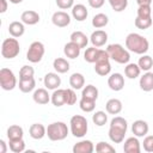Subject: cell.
Returning a JSON list of instances; mask_svg holds the SVG:
<instances>
[{"mask_svg":"<svg viewBox=\"0 0 153 153\" xmlns=\"http://www.w3.org/2000/svg\"><path fill=\"white\" fill-rule=\"evenodd\" d=\"M128 129V122L126 118L121 117V116H115L111 122H110V127H109V139L114 142V143H121L124 140L126 133Z\"/></svg>","mask_w":153,"mask_h":153,"instance_id":"obj_1","label":"cell"},{"mask_svg":"<svg viewBox=\"0 0 153 153\" xmlns=\"http://www.w3.org/2000/svg\"><path fill=\"white\" fill-rule=\"evenodd\" d=\"M126 48L134 54L143 55L149 49V42L142 35L136 32H130L126 37Z\"/></svg>","mask_w":153,"mask_h":153,"instance_id":"obj_2","label":"cell"},{"mask_svg":"<svg viewBox=\"0 0 153 153\" xmlns=\"http://www.w3.org/2000/svg\"><path fill=\"white\" fill-rule=\"evenodd\" d=\"M106 51L110 56V60L121 63V65H127L130 60V54L129 50L126 49L123 45L120 43H112L106 47Z\"/></svg>","mask_w":153,"mask_h":153,"instance_id":"obj_3","label":"cell"},{"mask_svg":"<svg viewBox=\"0 0 153 153\" xmlns=\"http://www.w3.org/2000/svg\"><path fill=\"white\" fill-rule=\"evenodd\" d=\"M68 131H69V129H68L67 124L61 121L53 122V123L48 124V127H47V136L51 141L65 140L68 135Z\"/></svg>","mask_w":153,"mask_h":153,"instance_id":"obj_4","label":"cell"},{"mask_svg":"<svg viewBox=\"0 0 153 153\" xmlns=\"http://www.w3.org/2000/svg\"><path fill=\"white\" fill-rule=\"evenodd\" d=\"M69 127H71V133L75 137H84L87 134L88 130V123L86 117L81 115H74L71 117L69 121Z\"/></svg>","mask_w":153,"mask_h":153,"instance_id":"obj_5","label":"cell"},{"mask_svg":"<svg viewBox=\"0 0 153 153\" xmlns=\"http://www.w3.org/2000/svg\"><path fill=\"white\" fill-rule=\"evenodd\" d=\"M19 51H20V45H19V42H18L17 38L11 37V38L4 39L2 44H1V55H2V57L7 59V60L14 59V57L18 56Z\"/></svg>","mask_w":153,"mask_h":153,"instance_id":"obj_6","label":"cell"},{"mask_svg":"<svg viewBox=\"0 0 153 153\" xmlns=\"http://www.w3.org/2000/svg\"><path fill=\"white\" fill-rule=\"evenodd\" d=\"M44 53H45L44 44L42 42H39V41H35V42H32L30 44V47L27 49L26 59L31 63H38L43 59Z\"/></svg>","mask_w":153,"mask_h":153,"instance_id":"obj_7","label":"cell"},{"mask_svg":"<svg viewBox=\"0 0 153 153\" xmlns=\"http://www.w3.org/2000/svg\"><path fill=\"white\" fill-rule=\"evenodd\" d=\"M0 86L5 91H12L17 86V78L10 68L0 69Z\"/></svg>","mask_w":153,"mask_h":153,"instance_id":"obj_8","label":"cell"},{"mask_svg":"<svg viewBox=\"0 0 153 153\" xmlns=\"http://www.w3.org/2000/svg\"><path fill=\"white\" fill-rule=\"evenodd\" d=\"M71 16L65 11H56L51 16V22L57 27H66L71 24Z\"/></svg>","mask_w":153,"mask_h":153,"instance_id":"obj_9","label":"cell"},{"mask_svg":"<svg viewBox=\"0 0 153 153\" xmlns=\"http://www.w3.org/2000/svg\"><path fill=\"white\" fill-rule=\"evenodd\" d=\"M108 86L110 87V90L118 92L121 90H123L124 87V76L121 73H112L109 78H108Z\"/></svg>","mask_w":153,"mask_h":153,"instance_id":"obj_10","label":"cell"},{"mask_svg":"<svg viewBox=\"0 0 153 153\" xmlns=\"http://www.w3.org/2000/svg\"><path fill=\"white\" fill-rule=\"evenodd\" d=\"M148 130H149L148 123L146 121H143V120H136L131 124V133L137 137L146 136L148 134Z\"/></svg>","mask_w":153,"mask_h":153,"instance_id":"obj_11","label":"cell"},{"mask_svg":"<svg viewBox=\"0 0 153 153\" xmlns=\"http://www.w3.org/2000/svg\"><path fill=\"white\" fill-rule=\"evenodd\" d=\"M43 82H44V86L48 90H56L61 85V78L59 76V73L49 72L44 75Z\"/></svg>","mask_w":153,"mask_h":153,"instance_id":"obj_12","label":"cell"},{"mask_svg":"<svg viewBox=\"0 0 153 153\" xmlns=\"http://www.w3.org/2000/svg\"><path fill=\"white\" fill-rule=\"evenodd\" d=\"M123 151L124 153H140L141 152V145L137 139V136L128 137L123 143Z\"/></svg>","mask_w":153,"mask_h":153,"instance_id":"obj_13","label":"cell"},{"mask_svg":"<svg viewBox=\"0 0 153 153\" xmlns=\"http://www.w3.org/2000/svg\"><path fill=\"white\" fill-rule=\"evenodd\" d=\"M90 41L93 47H97V48L103 47L108 42V33L104 30H96L91 33Z\"/></svg>","mask_w":153,"mask_h":153,"instance_id":"obj_14","label":"cell"},{"mask_svg":"<svg viewBox=\"0 0 153 153\" xmlns=\"http://www.w3.org/2000/svg\"><path fill=\"white\" fill-rule=\"evenodd\" d=\"M139 86L145 92H151L153 90V72H145L139 80Z\"/></svg>","mask_w":153,"mask_h":153,"instance_id":"obj_15","label":"cell"},{"mask_svg":"<svg viewBox=\"0 0 153 153\" xmlns=\"http://www.w3.org/2000/svg\"><path fill=\"white\" fill-rule=\"evenodd\" d=\"M29 134L33 140H41L47 135V128L42 123H32L29 128Z\"/></svg>","mask_w":153,"mask_h":153,"instance_id":"obj_16","label":"cell"},{"mask_svg":"<svg viewBox=\"0 0 153 153\" xmlns=\"http://www.w3.org/2000/svg\"><path fill=\"white\" fill-rule=\"evenodd\" d=\"M94 145L91 140H81L73 146V153H92Z\"/></svg>","mask_w":153,"mask_h":153,"instance_id":"obj_17","label":"cell"},{"mask_svg":"<svg viewBox=\"0 0 153 153\" xmlns=\"http://www.w3.org/2000/svg\"><path fill=\"white\" fill-rule=\"evenodd\" d=\"M50 98H51V96L48 93V91L45 88H37L33 91V94H32L33 102L39 105L48 104L50 102Z\"/></svg>","mask_w":153,"mask_h":153,"instance_id":"obj_18","label":"cell"},{"mask_svg":"<svg viewBox=\"0 0 153 153\" xmlns=\"http://www.w3.org/2000/svg\"><path fill=\"white\" fill-rule=\"evenodd\" d=\"M88 16V11L85 5L82 4H76L72 7V17L76 22H84Z\"/></svg>","mask_w":153,"mask_h":153,"instance_id":"obj_19","label":"cell"},{"mask_svg":"<svg viewBox=\"0 0 153 153\" xmlns=\"http://www.w3.org/2000/svg\"><path fill=\"white\" fill-rule=\"evenodd\" d=\"M20 20L25 24V25H36L39 22V14L36 11L32 10H27L24 11L20 16Z\"/></svg>","mask_w":153,"mask_h":153,"instance_id":"obj_20","label":"cell"},{"mask_svg":"<svg viewBox=\"0 0 153 153\" xmlns=\"http://www.w3.org/2000/svg\"><path fill=\"white\" fill-rule=\"evenodd\" d=\"M25 24L20 20V22H17V20H14V22H12L10 25H8V32H10V35L12 36V37H14V38H19V37H22L23 35H24V32H25V26H24Z\"/></svg>","mask_w":153,"mask_h":153,"instance_id":"obj_21","label":"cell"},{"mask_svg":"<svg viewBox=\"0 0 153 153\" xmlns=\"http://www.w3.org/2000/svg\"><path fill=\"white\" fill-rule=\"evenodd\" d=\"M80 51H81V48L78 44H75L74 42H72V41H69L68 43H66L65 47H63L65 55L68 59H72V60L73 59H76L80 55Z\"/></svg>","mask_w":153,"mask_h":153,"instance_id":"obj_22","label":"cell"},{"mask_svg":"<svg viewBox=\"0 0 153 153\" xmlns=\"http://www.w3.org/2000/svg\"><path fill=\"white\" fill-rule=\"evenodd\" d=\"M105 109H106V112L110 114V115H118L122 109H123V105H122V102L117 98H111L106 102L105 104Z\"/></svg>","mask_w":153,"mask_h":153,"instance_id":"obj_23","label":"cell"},{"mask_svg":"<svg viewBox=\"0 0 153 153\" xmlns=\"http://www.w3.org/2000/svg\"><path fill=\"white\" fill-rule=\"evenodd\" d=\"M71 41L74 42L75 44H78L81 49L82 48H86L87 43H88V37L82 32V31H73L71 33Z\"/></svg>","mask_w":153,"mask_h":153,"instance_id":"obj_24","label":"cell"},{"mask_svg":"<svg viewBox=\"0 0 153 153\" xmlns=\"http://www.w3.org/2000/svg\"><path fill=\"white\" fill-rule=\"evenodd\" d=\"M50 102L53 103V105H55L56 108H60L62 105L66 104V97H65V90L63 88H56L54 90Z\"/></svg>","mask_w":153,"mask_h":153,"instance_id":"obj_25","label":"cell"},{"mask_svg":"<svg viewBox=\"0 0 153 153\" xmlns=\"http://www.w3.org/2000/svg\"><path fill=\"white\" fill-rule=\"evenodd\" d=\"M19 90L23 93H29L31 91L35 90L36 87V80L35 78H26V79H19V84H18Z\"/></svg>","mask_w":153,"mask_h":153,"instance_id":"obj_26","label":"cell"},{"mask_svg":"<svg viewBox=\"0 0 153 153\" xmlns=\"http://www.w3.org/2000/svg\"><path fill=\"white\" fill-rule=\"evenodd\" d=\"M24 136V130L18 124H12L7 128V139L8 140H20Z\"/></svg>","mask_w":153,"mask_h":153,"instance_id":"obj_27","label":"cell"},{"mask_svg":"<svg viewBox=\"0 0 153 153\" xmlns=\"http://www.w3.org/2000/svg\"><path fill=\"white\" fill-rule=\"evenodd\" d=\"M69 85L74 90H81L85 86V76L81 73H73L69 76Z\"/></svg>","mask_w":153,"mask_h":153,"instance_id":"obj_28","label":"cell"},{"mask_svg":"<svg viewBox=\"0 0 153 153\" xmlns=\"http://www.w3.org/2000/svg\"><path fill=\"white\" fill-rule=\"evenodd\" d=\"M53 67L56 71V73L63 74L69 71V62L63 57H56L53 61Z\"/></svg>","mask_w":153,"mask_h":153,"instance_id":"obj_29","label":"cell"},{"mask_svg":"<svg viewBox=\"0 0 153 153\" xmlns=\"http://www.w3.org/2000/svg\"><path fill=\"white\" fill-rule=\"evenodd\" d=\"M140 73H141V69L139 67L137 63H127L126 67H124V75L128 78V79H136L137 76H140Z\"/></svg>","mask_w":153,"mask_h":153,"instance_id":"obj_30","label":"cell"},{"mask_svg":"<svg viewBox=\"0 0 153 153\" xmlns=\"http://www.w3.org/2000/svg\"><path fill=\"white\" fill-rule=\"evenodd\" d=\"M94 72H96L98 75H100V76H105V75L110 74V72H111L110 61L96 62V63H94Z\"/></svg>","mask_w":153,"mask_h":153,"instance_id":"obj_31","label":"cell"},{"mask_svg":"<svg viewBox=\"0 0 153 153\" xmlns=\"http://www.w3.org/2000/svg\"><path fill=\"white\" fill-rule=\"evenodd\" d=\"M98 88L90 84V85H86L82 87V91H81V97L84 98H88V99H93V100H97L98 98Z\"/></svg>","mask_w":153,"mask_h":153,"instance_id":"obj_32","label":"cell"},{"mask_svg":"<svg viewBox=\"0 0 153 153\" xmlns=\"http://www.w3.org/2000/svg\"><path fill=\"white\" fill-rule=\"evenodd\" d=\"M108 23H109V18L104 13H97L92 18V26L96 29H102V27L106 26Z\"/></svg>","mask_w":153,"mask_h":153,"instance_id":"obj_33","label":"cell"},{"mask_svg":"<svg viewBox=\"0 0 153 153\" xmlns=\"http://www.w3.org/2000/svg\"><path fill=\"white\" fill-rule=\"evenodd\" d=\"M98 53H99V48H97V47L86 48V50L84 53V60L88 63H94L97 61Z\"/></svg>","mask_w":153,"mask_h":153,"instance_id":"obj_34","label":"cell"},{"mask_svg":"<svg viewBox=\"0 0 153 153\" xmlns=\"http://www.w3.org/2000/svg\"><path fill=\"white\" fill-rule=\"evenodd\" d=\"M137 65H139V67H140L141 71H143V72H148V71L153 67V59H152L149 55L143 54V55L139 59Z\"/></svg>","mask_w":153,"mask_h":153,"instance_id":"obj_35","label":"cell"},{"mask_svg":"<svg viewBox=\"0 0 153 153\" xmlns=\"http://www.w3.org/2000/svg\"><path fill=\"white\" fill-rule=\"evenodd\" d=\"M92 122L97 126V127H103L108 122V115L105 111H96L93 115H92Z\"/></svg>","mask_w":153,"mask_h":153,"instance_id":"obj_36","label":"cell"},{"mask_svg":"<svg viewBox=\"0 0 153 153\" xmlns=\"http://www.w3.org/2000/svg\"><path fill=\"white\" fill-rule=\"evenodd\" d=\"M79 106L84 112H92L96 108V100L81 97L79 100Z\"/></svg>","mask_w":153,"mask_h":153,"instance_id":"obj_37","label":"cell"},{"mask_svg":"<svg viewBox=\"0 0 153 153\" xmlns=\"http://www.w3.org/2000/svg\"><path fill=\"white\" fill-rule=\"evenodd\" d=\"M8 147L13 153H22L25 151V142L23 139L20 140H8Z\"/></svg>","mask_w":153,"mask_h":153,"instance_id":"obj_38","label":"cell"},{"mask_svg":"<svg viewBox=\"0 0 153 153\" xmlns=\"http://www.w3.org/2000/svg\"><path fill=\"white\" fill-rule=\"evenodd\" d=\"M96 152L97 153H115V147L105 141H99L96 145Z\"/></svg>","mask_w":153,"mask_h":153,"instance_id":"obj_39","label":"cell"},{"mask_svg":"<svg viewBox=\"0 0 153 153\" xmlns=\"http://www.w3.org/2000/svg\"><path fill=\"white\" fill-rule=\"evenodd\" d=\"M115 12H122L128 6V0H108Z\"/></svg>","mask_w":153,"mask_h":153,"instance_id":"obj_40","label":"cell"},{"mask_svg":"<svg viewBox=\"0 0 153 153\" xmlns=\"http://www.w3.org/2000/svg\"><path fill=\"white\" fill-rule=\"evenodd\" d=\"M134 23H135V26L137 29L146 30V29L151 27V25H152L153 22H152V18H139V17H136Z\"/></svg>","mask_w":153,"mask_h":153,"instance_id":"obj_41","label":"cell"},{"mask_svg":"<svg viewBox=\"0 0 153 153\" xmlns=\"http://www.w3.org/2000/svg\"><path fill=\"white\" fill-rule=\"evenodd\" d=\"M35 74V69L33 67L29 66V65H25L20 68L19 71V79H26V78H32Z\"/></svg>","mask_w":153,"mask_h":153,"instance_id":"obj_42","label":"cell"},{"mask_svg":"<svg viewBox=\"0 0 153 153\" xmlns=\"http://www.w3.org/2000/svg\"><path fill=\"white\" fill-rule=\"evenodd\" d=\"M65 97L67 105H74L76 103V93L74 92V88H65Z\"/></svg>","mask_w":153,"mask_h":153,"instance_id":"obj_43","label":"cell"},{"mask_svg":"<svg viewBox=\"0 0 153 153\" xmlns=\"http://www.w3.org/2000/svg\"><path fill=\"white\" fill-rule=\"evenodd\" d=\"M139 18H152V8L151 5H143L139 6L137 8V16Z\"/></svg>","mask_w":153,"mask_h":153,"instance_id":"obj_44","label":"cell"},{"mask_svg":"<svg viewBox=\"0 0 153 153\" xmlns=\"http://www.w3.org/2000/svg\"><path fill=\"white\" fill-rule=\"evenodd\" d=\"M142 146H143V149L146 152L153 153V135H146L143 139Z\"/></svg>","mask_w":153,"mask_h":153,"instance_id":"obj_45","label":"cell"},{"mask_svg":"<svg viewBox=\"0 0 153 153\" xmlns=\"http://www.w3.org/2000/svg\"><path fill=\"white\" fill-rule=\"evenodd\" d=\"M56 5L61 10H68L74 6V0H56Z\"/></svg>","mask_w":153,"mask_h":153,"instance_id":"obj_46","label":"cell"},{"mask_svg":"<svg viewBox=\"0 0 153 153\" xmlns=\"http://www.w3.org/2000/svg\"><path fill=\"white\" fill-rule=\"evenodd\" d=\"M87 2L92 8H100L104 5L105 0H87Z\"/></svg>","mask_w":153,"mask_h":153,"instance_id":"obj_47","label":"cell"},{"mask_svg":"<svg viewBox=\"0 0 153 153\" xmlns=\"http://www.w3.org/2000/svg\"><path fill=\"white\" fill-rule=\"evenodd\" d=\"M1 7H0V13H5L7 11V0H0Z\"/></svg>","mask_w":153,"mask_h":153,"instance_id":"obj_48","label":"cell"},{"mask_svg":"<svg viewBox=\"0 0 153 153\" xmlns=\"http://www.w3.org/2000/svg\"><path fill=\"white\" fill-rule=\"evenodd\" d=\"M7 152V146L4 140H0V153H6Z\"/></svg>","mask_w":153,"mask_h":153,"instance_id":"obj_49","label":"cell"},{"mask_svg":"<svg viewBox=\"0 0 153 153\" xmlns=\"http://www.w3.org/2000/svg\"><path fill=\"white\" fill-rule=\"evenodd\" d=\"M136 2L139 6H143V5H151L152 0H136Z\"/></svg>","mask_w":153,"mask_h":153,"instance_id":"obj_50","label":"cell"},{"mask_svg":"<svg viewBox=\"0 0 153 153\" xmlns=\"http://www.w3.org/2000/svg\"><path fill=\"white\" fill-rule=\"evenodd\" d=\"M11 4H14V5H17V4H20V2H23L24 0H8Z\"/></svg>","mask_w":153,"mask_h":153,"instance_id":"obj_51","label":"cell"}]
</instances>
